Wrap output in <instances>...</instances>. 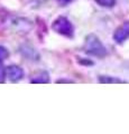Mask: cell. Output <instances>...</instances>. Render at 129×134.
Returning <instances> with one entry per match:
<instances>
[{
  "mask_svg": "<svg viewBox=\"0 0 129 134\" xmlns=\"http://www.w3.org/2000/svg\"><path fill=\"white\" fill-rule=\"evenodd\" d=\"M84 52L90 54V55L98 56V57H103L107 55V50L105 48V46L102 45L100 39L95 35H93V34L86 36L85 43H84Z\"/></svg>",
  "mask_w": 129,
  "mask_h": 134,
  "instance_id": "6da1fadb",
  "label": "cell"
},
{
  "mask_svg": "<svg viewBox=\"0 0 129 134\" xmlns=\"http://www.w3.org/2000/svg\"><path fill=\"white\" fill-rule=\"evenodd\" d=\"M52 28L54 29V31H56L57 34H61V35L68 36V37H72L74 29L72 24L70 23V20L65 17H59L53 23Z\"/></svg>",
  "mask_w": 129,
  "mask_h": 134,
  "instance_id": "7a4b0ae2",
  "label": "cell"
},
{
  "mask_svg": "<svg viewBox=\"0 0 129 134\" xmlns=\"http://www.w3.org/2000/svg\"><path fill=\"white\" fill-rule=\"evenodd\" d=\"M129 38V20L125 21L121 26L117 28V30L113 34V39L116 43L121 44L126 39Z\"/></svg>",
  "mask_w": 129,
  "mask_h": 134,
  "instance_id": "3957f363",
  "label": "cell"
},
{
  "mask_svg": "<svg viewBox=\"0 0 129 134\" xmlns=\"http://www.w3.org/2000/svg\"><path fill=\"white\" fill-rule=\"evenodd\" d=\"M6 72H7L8 77H9V79L11 82H18L24 76V70L20 68L19 66H16V65L8 66Z\"/></svg>",
  "mask_w": 129,
  "mask_h": 134,
  "instance_id": "277c9868",
  "label": "cell"
},
{
  "mask_svg": "<svg viewBox=\"0 0 129 134\" xmlns=\"http://www.w3.org/2000/svg\"><path fill=\"white\" fill-rule=\"evenodd\" d=\"M99 82L101 84H125V83H127L123 79H120L117 77H111V76H100Z\"/></svg>",
  "mask_w": 129,
  "mask_h": 134,
  "instance_id": "5b68a950",
  "label": "cell"
},
{
  "mask_svg": "<svg viewBox=\"0 0 129 134\" xmlns=\"http://www.w3.org/2000/svg\"><path fill=\"white\" fill-rule=\"evenodd\" d=\"M32 83H43V84H46L49 82V76L46 72H40L39 75H37L34 78L30 81Z\"/></svg>",
  "mask_w": 129,
  "mask_h": 134,
  "instance_id": "8992f818",
  "label": "cell"
},
{
  "mask_svg": "<svg viewBox=\"0 0 129 134\" xmlns=\"http://www.w3.org/2000/svg\"><path fill=\"white\" fill-rule=\"evenodd\" d=\"M94 1L101 7H107V8L113 7L116 5V0H94Z\"/></svg>",
  "mask_w": 129,
  "mask_h": 134,
  "instance_id": "52a82bcc",
  "label": "cell"
},
{
  "mask_svg": "<svg viewBox=\"0 0 129 134\" xmlns=\"http://www.w3.org/2000/svg\"><path fill=\"white\" fill-rule=\"evenodd\" d=\"M8 56H9V53H8V50L5 47L0 46V62L3 60V59H6Z\"/></svg>",
  "mask_w": 129,
  "mask_h": 134,
  "instance_id": "ba28073f",
  "label": "cell"
},
{
  "mask_svg": "<svg viewBox=\"0 0 129 134\" xmlns=\"http://www.w3.org/2000/svg\"><path fill=\"white\" fill-rule=\"evenodd\" d=\"M6 69L1 64H0V84L5 83V78H6Z\"/></svg>",
  "mask_w": 129,
  "mask_h": 134,
  "instance_id": "9c48e42d",
  "label": "cell"
},
{
  "mask_svg": "<svg viewBox=\"0 0 129 134\" xmlns=\"http://www.w3.org/2000/svg\"><path fill=\"white\" fill-rule=\"evenodd\" d=\"M57 1H59L62 6H66V5H68V3H70L71 1H73V0H57Z\"/></svg>",
  "mask_w": 129,
  "mask_h": 134,
  "instance_id": "30bf717a",
  "label": "cell"
},
{
  "mask_svg": "<svg viewBox=\"0 0 129 134\" xmlns=\"http://www.w3.org/2000/svg\"><path fill=\"white\" fill-rule=\"evenodd\" d=\"M56 83H73V82L70 81V79H59Z\"/></svg>",
  "mask_w": 129,
  "mask_h": 134,
  "instance_id": "8fae6325",
  "label": "cell"
}]
</instances>
